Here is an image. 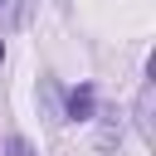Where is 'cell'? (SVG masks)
<instances>
[{"instance_id": "obj_3", "label": "cell", "mask_w": 156, "mask_h": 156, "mask_svg": "<svg viewBox=\"0 0 156 156\" xmlns=\"http://www.w3.org/2000/svg\"><path fill=\"white\" fill-rule=\"evenodd\" d=\"M5 156H39V151H34L24 136H5Z\"/></svg>"}, {"instance_id": "obj_1", "label": "cell", "mask_w": 156, "mask_h": 156, "mask_svg": "<svg viewBox=\"0 0 156 156\" xmlns=\"http://www.w3.org/2000/svg\"><path fill=\"white\" fill-rule=\"evenodd\" d=\"M68 122H93L98 117V88L93 83H78L73 93H68V112H63Z\"/></svg>"}, {"instance_id": "obj_4", "label": "cell", "mask_w": 156, "mask_h": 156, "mask_svg": "<svg viewBox=\"0 0 156 156\" xmlns=\"http://www.w3.org/2000/svg\"><path fill=\"white\" fill-rule=\"evenodd\" d=\"M0 63H5V39H0Z\"/></svg>"}, {"instance_id": "obj_2", "label": "cell", "mask_w": 156, "mask_h": 156, "mask_svg": "<svg viewBox=\"0 0 156 156\" xmlns=\"http://www.w3.org/2000/svg\"><path fill=\"white\" fill-rule=\"evenodd\" d=\"M136 122H141V132L151 136V83H141V102H136Z\"/></svg>"}]
</instances>
